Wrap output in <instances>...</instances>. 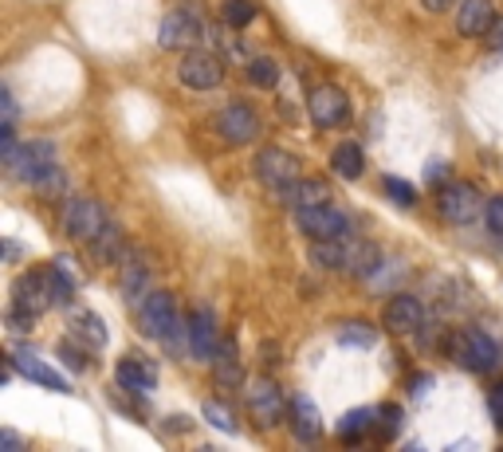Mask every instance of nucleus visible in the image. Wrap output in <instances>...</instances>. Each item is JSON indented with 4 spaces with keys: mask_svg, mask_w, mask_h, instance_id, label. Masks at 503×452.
<instances>
[{
    "mask_svg": "<svg viewBox=\"0 0 503 452\" xmlns=\"http://www.w3.org/2000/svg\"><path fill=\"white\" fill-rule=\"evenodd\" d=\"M311 264L327 267V272H346V276H373V267L382 264V252L366 240L342 236V240H315Z\"/></svg>",
    "mask_w": 503,
    "mask_h": 452,
    "instance_id": "1",
    "label": "nucleus"
},
{
    "mask_svg": "<svg viewBox=\"0 0 503 452\" xmlns=\"http://www.w3.org/2000/svg\"><path fill=\"white\" fill-rule=\"evenodd\" d=\"M4 166H8V174H13L16 181H24V185H40L48 174H56L59 169L56 142H48V138H31V142L16 146L13 154H4Z\"/></svg>",
    "mask_w": 503,
    "mask_h": 452,
    "instance_id": "2",
    "label": "nucleus"
},
{
    "mask_svg": "<svg viewBox=\"0 0 503 452\" xmlns=\"http://www.w3.org/2000/svg\"><path fill=\"white\" fill-rule=\"evenodd\" d=\"M448 354L472 374H488V370H496V362H499V347L480 327H468V330H460V335H453Z\"/></svg>",
    "mask_w": 503,
    "mask_h": 452,
    "instance_id": "3",
    "label": "nucleus"
},
{
    "mask_svg": "<svg viewBox=\"0 0 503 452\" xmlns=\"http://www.w3.org/2000/svg\"><path fill=\"white\" fill-rule=\"evenodd\" d=\"M138 322H142V330L149 339H162V342H174L181 330H185L169 292H149L142 303H138Z\"/></svg>",
    "mask_w": 503,
    "mask_h": 452,
    "instance_id": "4",
    "label": "nucleus"
},
{
    "mask_svg": "<svg viewBox=\"0 0 503 452\" xmlns=\"http://www.w3.org/2000/svg\"><path fill=\"white\" fill-rule=\"evenodd\" d=\"M201 40V16L193 5H177L162 16V28H157V44L166 51H189Z\"/></svg>",
    "mask_w": 503,
    "mask_h": 452,
    "instance_id": "5",
    "label": "nucleus"
},
{
    "mask_svg": "<svg viewBox=\"0 0 503 452\" xmlns=\"http://www.w3.org/2000/svg\"><path fill=\"white\" fill-rule=\"evenodd\" d=\"M106 224L111 221H106V209L99 197H75L67 209H63V229H67V236L79 244H91Z\"/></svg>",
    "mask_w": 503,
    "mask_h": 452,
    "instance_id": "6",
    "label": "nucleus"
},
{
    "mask_svg": "<svg viewBox=\"0 0 503 452\" xmlns=\"http://www.w3.org/2000/svg\"><path fill=\"white\" fill-rule=\"evenodd\" d=\"M295 221L311 240H342V236H350V217L338 212L335 204H307V209H295Z\"/></svg>",
    "mask_w": 503,
    "mask_h": 452,
    "instance_id": "7",
    "label": "nucleus"
},
{
    "mask_svg": "<svg viewBox=\"0 0 503 452\" xmlns=\"http://www.w3.org/2000/svg\"><path fill=\"white\" fill-rule=\"evenodd\" d=\"M307 114H311L315 126H323V131H335L350 118V99L346 91L335 87V83H323V87L311 91V99H307Z\"/></svg>",
    "mask_w": 503,
    "mask_h": 452,
    "instance_id": "8",
    "label": "nucleus"
},
{
    "mask_svg": "<svg viewBox=\"0 0 503 452\" xmlns=\"http://www.w3.org/2000/svg\"><path fill=\"white\" fill-rule=\"evenodd\" d=\"M436 204H441V217L453 224H472L480 217V209H484L480 189L468 185V181H448L441 189V197H436Z\"/></svg>",
    "mask_w": 503,
    "mask_h": 452,
    "instance_id": "9",
    "label": "nucleus"
},
{
    "mask_svg": "<svg viewBox=\"0 0 503 452\" xmlns=\"http://www.w3.org/2000/svg\"><path fill=\"white\" fill-rule=\"evenodd\" d=\"M189 354L197 362H212L217 358V347H220V322H217V311L212 307H197L189 315Z\"/></svg>",
    "mask_w": 503,
    "mask_h": 452,
    "instance_id": "10",
    "label": "nucleus"
},
{
    "mask_svg": "<svg viewBox=\"0 0 503 452\" xmlns=\"http://www.w3.org/2000/svg\"><path fill=\"white\" fill-rule=\"evenodd\" d=\"M177 79L193 91H212L224 83V63L212 51H185V59L177 68Z\"/></svg>",
    "mask_w": 503,
    "mask_h": 452,
    "instance_id": "11",
    "label": "nucleus"
},
{
    "mask_svg": "<svg viewBox=\"0 0 503 452\" xmlns=\"http://www.w3.org/2000/svg\"><path fill=\"white\" fill-rule=\"evenodd\" d=\"M299 169H303V166H299V158L292 154V149H283V146H267V149L256 154V177H260L264 185H272V189L295 181Z\"/></svg>",
    "mask_w": 503,
    "mask_h": 452,
    "instance_id": "12",
    "label": "nucleus"
},
{
    "mask_svg": "<svg viewBox=\"0 0 503 452\" xmlns=\"http://www.w3.org/2000/svg\"><path fill=\"white\" fill-rule=\"evenodd\" d=\"M13 307L28 311V315H44L48 307H56V299H51V287H48V272H24L16 276L13 284Z\"/></svg>",
    "mask_w": 503,
    "mask_h": 452,
    "instance_id": "13",
    "label": "nucleus"
},
{
    "mask_svg": "<svg viewBox=\"0 0 503 452\" xmlns=\"http://www.w3.org/2000/svg\"><path fill=\"white\" fill-rule=\"evenodd\" d=\"M385 330L390 335H413V330H421V322H425V307H421V299L409 295V292H398L385 303Z\"/></svg>",
    "mask_w": 503,
    "mask_h": 452,
    "instance_id": "14",
    "label": "nucleus"
},
{
    "mask_svg": "<svg viewBox=\"0 0 503 452\" xmlns=\"http://www.w3.org/2000/svg\"><path fill=\"white\" fill-rule=\"evenodd\" d=\"M248 405L264 429H275L283 421V390L272 378H256L248 385Z\"/></svg>",
    "mask_w": 503,
    "mask_h": 452,
    "instance_id": "15",
    "label": "nucleus"
},
{
    "mask_svg": "<svg viewBox=\"0 0 503 452\" xmlns=\"http://www.w3.org/2000/svg\"><path fill=\"white\" fill-rule=\"evenodd\" d=\"M496 5L491 0H460L456 8V32L464 40H488V32L496 28Z\"/></svg>",
    "mask_w": 503,
    "mask_h": 452,
    "instance_id": "16",
    "label": "nucleus"
},
{
    "mask_svg": "<svg viewBox=\"0 0 503 452\" xmlns=\"http://www.w3.org/2000/svg\"><path fill=\"white\" fill-rule=\"evenodd\" d=\"M220 134L229 146H248L256 134H260V118L248 103H229L220 111Z\"/></svg>",
    "mask_w": 503,
    "mask_h": 452,
    "instance_id": "17",
    "label": "nucleus"
},
{
    "mask_svg": "<svg viewBox=\"0 0 503 452\" xmlns=\"http://www.w3.org/2000/svg\"><path fill=\"white\" fill-rule=\"evenodd\" d=\"M114 378L126 393H149L157 385V366L146 358V354H126V358L114 366Z\"/></svg>",
    "mask_w": 503,
    "mask_h": 452,
    "instance_id": "18",
    "label": "nucleus"
},
{
    "mask_svg": "<svg viewBox=\"0 0 503 452\" xmlns=\"http://www.w3.org/2000/svg\"><path fill=\"white\" fill-rule=\"evenodd\" d=\"M13 366L20 374H24L28 382H36V385H44V390H51V393H71V385H67V378L63 374H56L48 362H40L31 350H16L13 354Z\"/></svg>",
    "mask_w": 503,
    "mask_h": 452,
    "instance_id": "19",
    "label": "nucleus"
},
{
    "mask_svg": "<svg viewBox=\"0 0 503 452\" xmlns=\"http://www.w3.org/2000/svg\"><path fill=\"white\" fill-rule=\"evenodd\" d=\"M275 193H280V201L295 204V209H307V204H327L330 201V185H327V181H319V177H295V181H287V185H280Z\"/></svg>",
    "mask_w": 503,
    "mask_h": 452,
    "instance_id": "20",
    "label": "nucleus"
},
{
    "mask_svg": "<svg viewBox=\"0 0 503 452\" xmlns=\"http://www.w3.org/2000/svg\"><path fill=\"white\" fill-rule=\"evenodd\" d=\"M126 272H122V295L130 303H142V295H149V264L142 252H126L122 256Z\"/></svg>",
    "mask_w": 503,
    "mask_h": 452,
    "instance_id": "21",
    "label": "nucleus"
},
{
    "mask_svg": "<svg viewBox=\"0 0 503 452\" xmlns=\"http://www.w3.org/2000/svg\"><path fill=\"white\" fill-rule=\"evenodd\" d=\"M292 433L299 440H315L319 433H323V417H319V409H315V402L307 393L292 397Z\"/></svg>",
    "mask_w": 503,
    "mask_h": 452,
    "instance_id": "22",
    "label": "nucleus"
},
{
    "mask_svg": "<svg viewBox=\"0 0 503 452\" xmlns=\"http://www.w3.org/2000/svg\"><path fill=\"white\" fill-rule=\"evenodd\" d=\"M330 169H335L338 177L355 181V177H362V169H366V158H362V149L355 142H342V146H335V154H330Z\"/></svg>",
    "mask_w": 503,
    "mask_h": 452,
    "instance_id": "23",
    "label": "nucleus"
},
{
    "mask_svg": "<svg viewBox=\"0 0 503 452\" xmlns=\"http://www.w3.org/2000/svg\"><path fill=\"white\" fill-rule=\"evenodd\" d=\"M91 256H94L99 264H119V260H122L126 252H122V232H119V224H106V229L94 236V240H91Z\"/></svg>",
    "mask_w": 503,
    "mask_h": 452,
    "instance_id": "24",
    "label": "nucleus"
},
{
    "mask_svg": "<svg viewBox=\"0 0 503 452\" xmlns=\"http://www.w3.org/2000/svg\"><path fill=\"white\" fill-rule=\"evenodd\" d=\"M240 354H237V342L232 339H220L217 347V382L220 385H240Z\"/></svg>",
    "mask_w": 503,
    "mask_h": 452,
    "instance_id": "25",
    "label": "nucleus"
},
{
    "mask_svg": "<svg viewBox=\"0 0 503 452\" xmlns=\"http://www.w3.org/2000/svg\"><path fill=\"white\" fill-rule=\"evenodd\" d=\"M373 417H378V413H373V409H350V413H342V421H338V437L355 445V440H362V437H366L373 425H378V421H373Z\"/></svg>",
    "mask_w": 503,
    "mask_h": 452,
    "instance_id": "26",
    "label": "nucleus"
},
{
    "mask_svg": "<svg viewBox=\"0 0 503 452\" xmlns=\"http://www.w3.org/2000/svg\"><path fill=\"white\" fill-rule=\"evenodd\" d=\"M71 335L83 339L87 347H106V327H103V319L94 315V311H83V315L71 319Z\"/></svg>",
    "mask_w": 503,
    "mask_h": 452,
    "instance_id": "27",
    "label": "nucleus"
},
{
    "mask_svg": "<svg viewBox=\"0 0 503 452\" xmlns=\"http://www.w3.org/2000/svg\"><path fill=\"white\" fill-rule=\"evenodd\" d=\"M71 260H56V267L48 272V287H51V299H56V307H67L75 299V276L67 272Z\"/></svg>",
    "mask_w": 503,
    "mask_h": 452,
    "instance_id": "28",
    "label": "nucleus"
},
{
    "mask_svg": "<svg viewBox=\"0 0 503 452\" xmlns=\"http://www.w3.org/2000/svg\"><path fill=\"white\" fill-rule=\"evenodd\" d=\"M220 16H224V24L229 28H248L252 20L260 16V8H256V0H224Z\"/></svg>",
    "mask_w": 503,
    "mask_h": 452,
    "instance_id": "29",
    "label": "nucleus"
},
{
    "mask_svg": "<svg viewBox=\"0 0 503 452\" xmlns=\"http://www.w3.org/2000/svg\"><path fill=\"white\" fill-rule=\"evenodd\" d=\"M338 342H342V347H373V342H378V330H373L370 322H362V319L342 322V327H338Z\"/></svg>",
    "mask_w": 503,
    "mask_h": 452,
    "instance_id": "30",
    "label": "nucleus"
},
{
    "mask_svg": "<svg viewBox=\"0 0 503 452\" xmlns=\"http://www.w3.org/2000/svg\"><path fill=\"white\" fill-rule=\"evenodd\" d=\"M248 83H252V87H260V91H272L275 83H280V63L267 59V56L252 59L248 63Z\"/></svg>",
    "mask_w": 503,
    "mask_h": 452,
    "instance_id": "31",
    "label": "nucleus"
},
{
    "mask_svg": "<svg viewBox=\"0 0 503 452\" xmlns=\"http://www.w3.org/2000/svg\"><path fill=\"white\" fill-rule=\"evenodd\" d=\"M205 421L212 425V429H220V433H229V437H237L240 433V425H237V417H232V409L229 405H220V402H205Z\"/></svg>",
    "mask_w": 503,
    "mask_h": 452,
    "instance_id": "32",
    "label": "nucleus"
},
{
    "mask_svg": "<svg viewBox=\"0 0 503 452\" xmlns=\"http://www.w3.org/2000/svg\"><path fill=\"white\" fill-rule=\"evenodd\" d=\"M385 193H390V201L401 204V209L417 204V189L409 185V181H401V177H385Z\"/></svg>",
    "mask_w": 503,
    "mask_h": 452,
    "instance_id": "33",
    "label": "nucleus"
},
{
    "mask_svg": "<svg viewBox=\"0 0 503 452\" xmlns=\"http://www.w3.org/2000/svg\"><path fill=\"white\" fill-rule=\"evenodd\" d=\"M378 417H382V437L385 440H393V437L401 433V409L398 405H382Z\"/></svg>",
    "mask_w": 503,
    "mask_h": 452,
    "instance_id": "34",
    "label": "nucleus"
},
{
    "mask_svg": "<svg viewBox=\"0 0 503 452\" xmlns=\"http://www.w3.org/2000/svg\"><path fill=\"white\" fill-rule=\"evenodd\" d=\"M59 358L67 362L71 370H87V350H79L71 339H67V342H59Z\"/></svg>",
    "mask_w": 503,
    "mask_h": 452,
    "instance_id": "35",
    "label": "nucleus"
},
{
    "mask_svg": "<svg viewBox=\"0 0 503 452\" xmlns=\"http://www.w3.org/2000/svg\"><path fill=\"white\" fill-rule=\"evenodd\" d=\"M484 217H488V229L496 232V236H503V193H499V197H491V201H488Z\"/></svg>",
    "mask_w": 503,
    "mask_h": 452,
    "instance_id": "36",
    "label": "nucleus"
},
{
    "mask_svg": "<svg viewBox=\"0 0 503 452\" xmlns=\"http://www.w3.org/2000/svg\"><path fill=\"white\" fill-rule=\"evenodd\" d=\"M425 181H429L433 189H441L448 181V161H429V169H425Z\"/></svg>",
    "mask_w": 503,
    "mask_h": 452,
    "instance_id": "37",
    "label": "nucleus"
},
{
    "mask_svg": "<svg viewBox=\"0 0 503 452\" xmlns=\"http://www.w3.org/2000/svg\"><path fill=\"white\" fill-rule=\"evenodd\" d=\"M0 114H4V126H16V99H13V91H0Z\"/></svg>",
    "mask_w": 503,
    "mask_h": 452,
    "instance_id": "38",
    "label": "nucleus"
},
{
    "mask_svg": "<svg viewBox=\"0 0 503 452\" xmlns=\"http://www.w3.org/2000/svg\"><path fill=\"white\" fill-rule=\"evenodd\" d=\"M491 421L503 433V385H496V393H491Z\"/></svg>",
    "mask_w": 503,
    "mask_h": 452,
    "instance_id": "39",
    "label": "nucleus"
},
{
    "mask_svg": "<svg viewBox=\"0 0 503 452\" xmlns=\"http://www.w3.org/2000/svg\"><path fill=\"white\" fill-rule=\"evenodd\" d=\"M488 48L491 51H503V20H496V28L488 32Z\"/></svg>",
    "mask_w": 503,
    "mask_h": 452,
    "instance_id": "40",
    "label": "nucleus"
},
{
    "mask_svg": "<svg viewBox=\"0 0 503 452\" xmlns=\"http://www.w3.org/2000/svg\"><path fill=\"white\" fill-rule=\"evenodd\" d=\"M0 448H8V452L20 448V437L13 433V429H4V433H0Z\"/></svg>",
    "mask_w": 503,
    "mask_h": 452,
    "instance_id": "41",
    "label": "nucleus"
},
{
    "mask_svg": "<svg viewBox=\"0 0 503 452\" xmlns=\"http://www.w3.org/2000/svg\"><path fill=\"white\" fill-rule=\"evenodd\" d=\"M425 8H429V13H448V8L456 5V0H421Z\"/></svg>",
    "mask_w": 503,
    "mask_h": 452,
    "instance_id": "42",
    "label": "nucleus"
},
{
    "mask_svg": "<svg viewBox=\"0 0 503 452\" xmlns=\"http://www.w3.org/2000/svg\"><path fill=\"white\" fill-rule=\"evenodd\" d=\"M4 256H8V260H16V256H20V244L8 240V244H4Z\"/></svg>",
    "mask_w": 503,
    "mask_h": 452,
    "instance_id": "43",
    "label": "nucleus"
}]
</instances>
